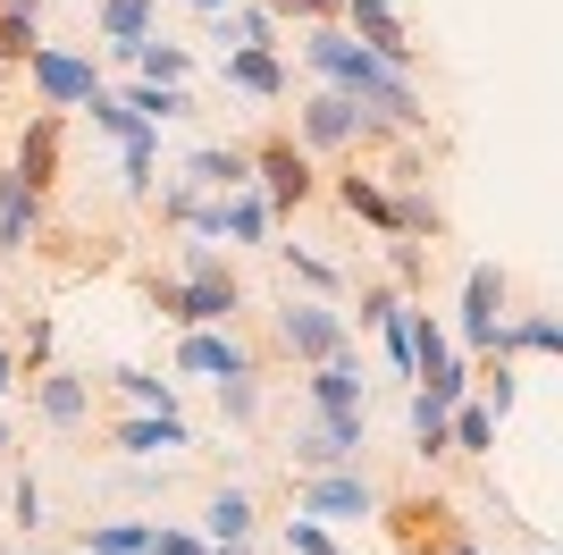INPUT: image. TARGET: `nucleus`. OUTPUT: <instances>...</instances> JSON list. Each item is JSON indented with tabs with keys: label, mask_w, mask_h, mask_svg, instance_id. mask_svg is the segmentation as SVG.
I'll list each match as a JSON object with an SVG mask.
<instances>
[{
	"label": "nucleus",
	"mask_w": 563,
	"mask_h": 555,
	"mask_svg": "<svg viewBox=\"0 0 563 555\" xmlns=\"http://www.w3.org/2000/svg\"><path fill=\"white\" fill-rule=\"evenodd\" d=\"M303 68L320 76V85H336L353 110H371L378 127H396V135H421V127H429L421 85H412L404 68H387L378 51H362L336 18H329V25H303Z\"/></svg>",
	"instance_id": "1"
},
{
	"label": "nucleus",
	"mask_w": 563,
	"mask_h": 555,
	"mask_svg": "<svg viewBox=\"0 0 563 555\" xmlns=\"http://www.w3.org/2000/svg\"><path fill=\"white\" fill-rule=\"evenodd\" d=\"M143 303H152L168 328H235V320H244V286H235V270L143 278Z\"/></svg>",
	"instance_id": "2"
},
{
	"label": "nucleus",
	"mask_w": 563,
	"mask_h": 555,
	"mask_svg": "<svg viewBox=\"0 0 563 555\" xmlns=\"http://www.w3.org/2000/svg\"><path fill=\"white\" fill-rule=\"evenodd\" d=\"M269 328H278V353L286 362H329V353H345L353 346V320L336 312L329 295H303V286H286L278 295V312H269Z\"/></svg>",
	"instance_id": "3"
},
{
	"label": "nucleus",
	"mask_w": 563,
	"mask_h": 555,
	"mask_svg": "<svg viewBox=\"0 0 563 555\" xmlns=\"http://www.w3.org/2000/svg\"><path fill=\"white\" fill-rule=\"evenodd\" d=\"M378 480L362 471V463H336V471H295V513H311V522H329V531H345V522H378Z\"/></svg>",
	"instance_id": "4"
},
{
	"label": "nucleus",
	"mask_w": 563,
	"mask_h": 555,
	"mask_svg": "<svg viewBox=\"0 0 563 555\" xmlns=\"http://www.w3.org/2000/svg\"><path fill=\"white\" fill-rule=\"evenodd\" d=\"M378 135H396V127H378L371 110H353L336 85H320V92L295 101V143H303L311 161H320V152H362V143H378Z\"/></svg>",
	"instance_id": "5"
},
{
	"label": "nucleus",
	"mask_w": 563,
	"mask_h": 555,
	"mask_svg": "<svg viewBox=\"0 0 563 555\" xmlns=\"http://www.w3.org/2000/svg\"><path fill=\"white\" fill-rule=\"evenodd\" d=\"M25 85H34V101L43 110H85V92L101 85V51H85V43H34L25 51Z\"/></svg>",
	"instance_id": "6"
},
{
	"label": "nucleus",
	"mask_w": 563,
	"mask_h": 555,
	"mask_svg": "<svg viewBox=\"0 0 563 555\" xmlns=\"http://www.w3.org/2000/svg\"><path fill=\"white\" fill-rule=\"evenodd\" d=\"M253 194L269 203V219H295V210L320 194V161H311L295 135H269L253 143Z\"/></svg>",
	"instance_id": "7"
},
{
	"label": "nucleus",
	"mask_w": 563,
	"mask_h": 555,
	"mask_svg": "<svg viewBox=\"0 0 563 555\" xmlns=\"http://www.w3.org/2000/svg\"><path fill=\"white\" fill-rule=\"evenodd\" d=\"M371 446V413H303L295 438H286V471H336V463H362Z\"/></svg>",
	"instance_id": "8"
},
{
	"label": "nucleus",
	"mask_w": 563,
	"mask_h": 555,
	"mask_svg": "<svg viewBox=\"0 0 563 555\" xmlns=\"http://www.w3.org/2000/svg\"><path fill=\"white\" fill-rule=\"evenodd\" d=\"M505 312H514V270H505V261H471V270H463V303H454V328H446V337H454L463 353H488Z\"/></svg>",
	"instance_id": "9"
},
{
	"label": "nucleus",
	"mask_w": 563,
	"mask_h": 555,
	"mask_svg": "<svg viewBox=\"0 0 563 555\" xmlns=\"http://www.w3.org/2000/svg\"><path fill=\"white\" fill-rule=\"evenodd\" d=\"M59 161H68V110H34L18 127V152H9V177L34 185V194H51L59 185Z\"/></svg>",
	"instance_id": "10"
},
{
	"label": "nucleus",
	"mask_w": 563,
	"mask_h": 555,
	"mask_svg": "<svg viewBox=\"0 0 563 555\" xmlns=\"http://www.w3.org/2000/svg\"><path fill=\"white\" fill-rule=\"evenodd\" d=\"M336 25H345L362 51H378L387 68H404V76H412V59H421V43L404 34V9H396V0H345V9H336Z\"/></svg>",
	"instance_id": "11"
},
{
	"label": "nucleus",
	"mask_w": 563,
	"mask_h": 555,
	"mask_svg": "<svg viewBox=\"0 0 563 555\" xmlns=\"http://www.w3.org/2000/svg\"><path fill=\"white\" fill-rule=\"evenodd\" d=\"M34 379V413H43V429H59V438H76L85 421H93V379L68 362H43V370H25Z\"/></svg>",
	"instance_id": "12"
},
{
	"label": "nucleus",
	"mask_w": 563,
	"mask_h": 555,
	"mask_svg": "<svg viewBox=\"0 0 563 555\" xmlns=\"http://www.w3.org/2000/svg\"><path fill=\"white\" fill-rule=\"evenodd\" d=\"M235 370H261L235 328H177V379H235Z\"/></svg>",
	"instance_id": "13"
},
{
	"label": "nucleus",
	"mask_w": 563,
	"mask_h": 555,
	"mask_svg": "<svg viewBox=\"0 0 563 555\" xmlns=\"http://www.w3.org/2000/svg\"><path fill=\"white\" fill-rule=\"evenodd\" d=\"M219 85L244 92V101H286L295 76H286V59L269 43H219Z\"/></svg>",
	"instance_id": "14"
},
{
	"label": "nucleus",
	"mask_w": 563,
	"mask_h": 555,
	"mask_svg": "<svg viewBox=\"0 0 563 555\" xmlns=\"http://www.w3.org/2000/svg\"><path fill=\"white\" fill-rule=\"evenodd\" d=\"M194 446V429H186V413H177V404H168V413H135V404H126V413L110 421V455H186Z\"/></svg>",
	"instance_id": "15"
},
{
	"label": "nucleus",
	"mask_w": 563,
	"mask_h": 555,
	"mask_svg": "<svg viewBox=\"0 0 563 555\" xmlns=\"http://www.w3.org/2000/svg\"><path fill=\"white\" fill-rule=\"evenodd\" d=\"M303 404L311 413H371V379H362V353H329V362H311V379H303Z\"/></svg>",
	"instance_id": "16"
},
{
	"label": "nucleus",
	"mask_w": 563,
	"mask_h": 555,
	"mask_svg": "<svg viewBox=\"0 0 563 555\" xmlns=\"http://www.w3.org/2000/svg\"><path fill=\"white\" fill-rule=\"evenodd\" d=\"M161 34V0H93V43L126 68V51Z\"/></svg>",
	"instance_id": "17"
},
{
	"label": "nucleus",
	"mask_w": 563,
	"mask_h": 555,
	"mask_svg": "<svg viewBox=\"0 0 563 555\" xmlns=\"http://www.w3.org/2000/svg\"><path fill=\"white\" fill-rule=\"evenodd\" d=\"M488 353H496V362H539V353H563V320H555V312H505ZM488 353H471V362H488Z\"/></svg>",
	"instance_id": "18"
},
{
	"label": "nucleus",
	"mask_w": 563,
	"mask_h": 555,
	"mask_svg": "<svg viewBox=\"0 0 563 555\" xmlns=\"http://www.w3.org/2000/svg\"><path fill=\"white\" fill-rule=\"evenodd\" d=\"M177 177L194 194H235V185H253V152L244 143H194L186 161H177Z\"/></svg>",
	"instance_id": "19"
},
{
	"label": "nucleus",
	"mask_w": 563,
	"mask_h": 555,
	"mask_svg": "<svg viewBox=\"0 0 563 555\" xmlns=\"http://www.w3.org/2000/svg\"><path fill=\"white\" fill-rule=\"evenodd\" d=\"M387 203H396V228L387 236H421V244L446 236V210H438V194H429L421 177H387Z\"/></svg>",
	"instance_id": "20"
},
{
	"label": "nucleus",
	"mask_w": 563,
	"mask_h": 555,
	"mask_svg": "<svg viewBox=\"0 0 563 555\" xmlns=\"http://www.w3.org/2000/svg\"><path fill=\"white\" fill-rule=\"evenodd\" d=\"M152 185H161V127L143 118L135 135L118 143V194H126V203H152Z\"/></svg>",
	"instance_id": "21"
},
{
	"label": "nucleus",
	"mask_w": 563,
	"mask_h": 555,
	"mask_svg": "<svg viewBox=\"0 0 563 555\" xmlns=\"http://www.w3.org/2000/svg\"><path fill=\"white\" fill-rule=\"evenodd\" d=\"M43 203L51 194H34V185L0 177V253H25L34 236H43Z\"/></svg>",
	"instance_id": "22"
},
{
	"label": "nucleus",
	"mask_w": 563,
	"mask_h": 555,
	"mask_svg": "<svg viewBox=\"0 0 563 555\" xmlns=\"http://www.w3.org/2000/svg\"><path fill=\"white\" fill-rule=\"evenodd\" d=\"M496 429L505 421L479 404V395H463V404H446V455H471V463H488L496 455Z\"/></svg>",
	"instance_id": "23"
},
{
	"label": "nucleus",
	"mask_w": 563,
	"mask_h": 555,
	"mask_svg": "<svg viewBox=\"0 0 563 555\" xmlns=\"http://www.w3.org/2000/svg\"><path fill=\"white\" fill-rule=\"evenodd\" d=\"M336 194V210H345V219H362V228H396V203H387V177H362V168H345V177L329 185Z\"/></svg>",
	"instance_id": "24"
},
{
	"label": "nucleus",
	"mask_w": 563,
	"mask_h": 555,
	"mask_svg": "<svg viewBox=\"0 0 563 555\" xmlns=\"http://www.w3.org/2000/svg\"><path fill=\"white\" fill-rule=\"evenodd\" d=\"M269 203H261L253 185H235V194H219V244H269Z\"/></svg>",
	"instance_id": "25"
},
{
	"label": "nucleus",
	"mask_w": 563,
	"mask_h": 555,
	"mask_svg": "<svg viewBox=\"0 0 563 555\" xmlns=\"http://www.w3.org/2000/svg\"><path fill=\"white\" fill-rule=\"evenodd\" d=\"M269 253L286 261V286H303V295H329V303H345V270H336L329 253H311V244H269Z\"/></svg>",
	"instance_id": "26"
},
{
	"label": "nucleus",
	"mask_w": 563,
	"mask_h": 555,
	"mask_svg": "<svg viewBox=\"0 0 563 555\" xmlns=\"http://www.w3.org/2000/svg\"><path fill=\"white\" fill-rule=\"evenodd\" d=\"M253 488H211V505H202V538H253Z\"/></svg>",
	"instance_id": "27"
},
{
	"label": "nucleus",
	"mask_w": 563,
	"mask_h": 555,
	"mask_svg": "<svg viewBox=\"0 0 563 555\" xmlns=\"http://www.w3.org/2000/svg\"><path fill=\"white\" fill-rule=\"evenodd\" d=\"M126 92V110L152 118V127H177V118H194V92L186 85H152V76H135V85H118Z\"/></svg>",
	"instance_id": "28"
},
{
	"label": "nucleus",
	"mask_w": 563,
	"mask_h": 555,
	"mask_svg": "<svg viewBox=\"0 0 563 555\" xmlns=\"http://www.w3.org/2000/svg\"><path fill=\"white\" fill-rule=\"evenodd\" d=\"M76 547L85 555H143L152 547V513H110V522H93Z\"/></svg>",
	"instance_id": "29"
},
{
	"label": "nucleus",
	"mask_w": 563,
	"mask_h": 555,
	"mask_svg": "<svg viewBox=\"0 0 563 555\" xmlns=\"http://www.w3.org/2000/svg\"><path fill=\"white\" fill-rule=\"evenodd\" d=\"M404 429H412V455L421 463H446V404H438V395H404Z\"/></svg>",
	"instance_id": "30"
},
{
	"label": "nucleus",
	"mask_w": 563,
	"mask_h": 555,
	"mask_svg": "<svg viewBox=\"0 0 563 555\" xmlns=\"http://www.w3.org/2000/svg\"><path fill=\"white\" fill-rule=\"evenodd\" d=\"M110 388H118V404H135V413H168V404H177V379H161V370H143V362H118Z\"/></svg>",
	"instance_id": "31"
},
{
	"label": "nucleus",
	"mask_w": 563,
	"mask_h": 555,
	"mask_svg": "<svg viewBox=\"0 0 563 555\" xmlns=\"http://www.w3.org/2000/svg\"><path fill=\"white\" fill-rule=\"evenodd\" d=\"M34 43H43V9L34 0H0V68H25Z\"/></svg>",
	"instance_id": "32"
},
{
	"label": "nucleus",
	"mask_w": 563,
	"mask_h": 555,
	"mask_svg": "<svg viewBox=\"0 0 563 555\" xmlns=\"http://www.w3.org/2000/svg\"><path fill=\"white\" fill-rule=\"evenodd\" d=\"M126 68L152 76V85H186V76H194V51H186V43H168V34H152V43L126 51Z\"/></svg>",
	"instance_id": "33"
},
{
	"label": "nucleus",
	"mask_w": 563,
	"mask_h": 555,
	"mask_svg": "<svg viewBox=\"0 0 563 555\" xmlns=\"http://www.w3.org/2000/svg\"><path fill=\"white\" fill-rule=\"evenodd\" d=\"M76 118H93V135H110V143H126V135H135V127H143V118L126 110V92H118L110 76H101V85L85 92V110H76Z\"/></svg>",
	"instance_id": "34"
},
{
	"label": "nucleus",
	"mask_w": 563,
	"mask_h": 555,
	"mask_svg": "<svg viewBox=\"0 0 563 555\" xmlns=\"http://www.w3.org/2000/svg\"><path fill=\"white\" fill-rule=\"evenodd\" d=\"M211 25H219V43H269V51H278V34H286V25L261 9V0H235V9H219Z\"/></svg>",
	"instance_id": "35"
},
{
	"label": "nucleus",
	"mask_w": 563,
	"mask_h": 555,
	"mask_svg": "<svg viewBox=\"0 0 563 555\" xmlns=\"http://www.w3.org/2000/svg\"><path fill=\"white\" fill-rule=\"evenodd\" d=\"M412 388H421V395H438V404H463V395H471V353H463V346H446L438 362L421 370V379H412Z\"/></svg>",
	"instance_id": "36"
},
{
	"label": "nucleus",
	"mask_w": 563,
	"mask_h": 555,
	"mask_svg": "<svg viewBox=\"0 0 563 555\" xmlns=\"http://www.w3.org/2000/svg\"><path fill=\"white\" fill-rule=\"evenodd\" d=\"M219 388V421L228 429H253L261 421V370H235V379H211Z\"/></svg>",
	"instance_id": "37"
},
{
	"label": "nucleus",
	"mask_w": 563,
	"mask_h": 555,
	"mask_svg": "<svg viewBox=\"0 0 563 555\" xmlns=\"http://www.w3.org/2000/svg\"><path fill=\"white\" fill-rule=\"evenodd\" d=\"M387 278H396L404 295H421V286H429V244H421V236H387Z\"/></svg>",
	"instance_id": "38"
},
{
	"label": "nucleus",
	"mask_w": 563,
	"mask_h": 555,
	"mask_svg": "<svg viewBox=\"0 0 563 555\" xmlns=\"http://www.w3.org/2000/svg\"><path fill=\"white\" fill-rule=\"evenodd\" d=\"M9 522H18L25 538L51 531V497H43V480H34V471H18V488H9Z\"/></svg>",
	"instance_id": "39"
},
{
	"label": "nucleus",
	"mask_w": 563,
	"mask_h": 555,
	"mask_svg": "<svg viewBox=\"0 0 563 555\" xmlns=\"http://www.w3.org/2000/svg\"><path fill=\"white\" fill-rule=\"evenodd\" d=\"M396 303H404V286H396V278H362V286H353V312H345V320L378 328L387 312H396Z\"/></svg>",
	"instance_id": "40"
},
{
	"label": "nucleus",
	"mask_w": 563,
	"mask_h": 555,
	"mask_svg": "<svg viewBox=\"0 0 563 555\" xmlns=\"http://www.w3.org/2000/svg\"><path fill=\"white\" fill-rule=\"evenodd\" d=\"M378 346H387V362H396V379H412V295L378 320Z\"/></svg>",
	"instance_id": "41"
},
{
	"label": "nucleus",
	"mask_w": 563,
	"mask_h": 555,
	"mask_svg": "<svg viewBox=\"0 0 563 555\" xmlns=\"http://www.w3.org/2000/svg\"><path fill=\"white\" fill-rule=\"evenodd\" d=\"M286 555H345V547H336L329 522H311V513H303V522H286Z\"/></svg>",
	"instance_id": "42"
},
{
	"label": "nucleus",
	"mask_w": 563,
	"mask_h": 555,
	"mask_svg": "<svg viewBox=\"0 0 563 555\" xmlns=\"http://www.w3.org/2000/svg\"><path fill=\"white\" fill-rule=\"evenodd\" d=\"M143 555H211V538L186 531V522H152V547Z\"/></svg>",
	"instance_id": "43"
},
{
	"label": "nucleus",
	"mask_w": 563,
	"mask_h": 555,
	"mask_svg": "<svg viewBox=\"0 0 563 555\" xmlns=\"http://www.w3.org/2000/svg\"><path fill=\"white\" fill-rule=\"evenodd\" d=\"M9 353H18V379H25V370H43V362H51V312H34V320H25V337H18Z\"/></svg>",
	"instance_id": "44"
},
{
	"label": "nucleus",
	"mask_w": 563,
	"mask_h": 555,
	"mask_svg": "<svg viewBox=\"0 0 563 555\" xmlns=\"http://www.w3.org/2000/svg\"><path fill=\"white\" fill-rule=\"evenodd\" d=\"M261 9H269L278 25H329L336 9H345V0H261Z\"/></svg>",
	"instance_id": "45"
},
{
	"label": "nucleus",
	"mask_w": 563,
	"mask_h": 555,
	"mask_svg": "<svg viewBox=\"0 0 563 555\" xmlns=\"http://www.w3.org/2000/svg\"><path fill=\"white\" fill-rule=\"evenodd\" d=\"M9 395H18V353L0 346V404H9Z\"/></svg>",
	"instance_id": "46"
},
{
	"label": "nucleus",
	"mask_w": 563,
	"mask_h": 555,
	"mask_svg": "<svg viewBox=\"0 0 563 555\" xmlns=\"http://www.w3.org/2000/svg\"><path fill=\"white\" fill-rule=\"evenodd\" d=\"M211 555H253V547H244V538H211Z\"/></svg>",
	"instance_id": "47"
},
{
	"label": "nucleus",
	"mask_w": 563,
	"mask_h": 555,
	"mask_svg": "<svg viewBox=\"0 0 563 555\" xmlns=\"http://www.w3.org/2000/svg\"><path fill=\"white\" fill-rule=\"evenodd\" d=\"M186 9H202V18H219V9H235V0H186Z\"/></svg>",
	"instance_id": "48"
},
{
	"label": "nucleus",
	"mask_w": 563,
	"mask_h": 555,
	"mask_svg": "<svg viewBox=\"0 0 563 555\" xmlns=\"http://www.w3.org/2000/svg\"><path fill=\"white\" fill-rule=\"evenodd\" d=\"M0 455H9V421H0Z\"/></svg>",
	"instance_id": "49"
},
{
	"label": "nucleus",
	"mask_w": 563,
	"mask_h": 555,
	"mask_svg": "<svg viewBox=\"0 0 563 555\" xmlns=\"http://www.w3.org/2000/svg\"><path fill=\"white\" fill-rule=\"evenodd\" d=\"M0 177H9V152H0Z\"/></svg>",
	"instance_id": "50"
},
{
	"label": "nucleus",
	"mask_w": 563,
	"mask_h": 555,
	"mask_svg": "<svg viewBox=\"0 0 563 555\" xmlns=\"http://www.w3.org/2000/svg\"><path fill=\"white\" fill-rule=\"evenodd\" d=\"M34 9H51V0H34Z\"/></svg>",
	"instance_id": "51"
}]
</instances>
